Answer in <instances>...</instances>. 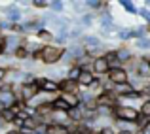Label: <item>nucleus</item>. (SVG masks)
I'll return each mask as SVG.
<instances>
[{
	"instance_id": "nucleus-12",
	"label": "nucleus",
	"mask_w": 150,
	"mask_h": 134,
	"mask_svg": "<svg viewBox=\"0 0 150 134\" xmlns=\"http://www.w3.org/2000/svg\"><path fill=\"white\" fill-rule=\"evenodd\" d=\"M80 74H82V68L80 66H69V68H67V77H69V80H74V81H78V77H80Z\"/></svg>"
},
{
	"instance_id": "nucleus-17",
	"label": "nucleus",
	"mask_w": 150,
	"mask_h": 134,
	"mask_svg": "<svg viewBox=\"0 0 150 134\" xmlns=\"http://www.w3.org/2000/svg\"><path fill=\"white\" fill-rule=\"evenodd\" d=\"M89 134H103V132L99 131V128H91V132H89Z\"/></svg>"
},
{
	"instance_id": "nucleus-4",
	"label": "nucleus",
	"mask_w": 150,
	"mask_h": 134,
	"mask_svg": "<svg viewBox=\"0 0 150 134\" xmlns=\"http://www.w3.org/2000/svg\"><path fill=\"white\" fill-rule=\"evenodd\" d=\"M106 80H108L114 87H120V85H125V83L131 81V74H129V70L124 68V66H116V68H110Z\"/></svg>"
},
{
	"instance_id": "nucleus-19",
	"label": "nucleus",
	"mask_w": 150,
	"mask_h": 134,
	"mask_svg": "<svg viewBox=\"0 0 150 134\" xmlns=\"http://www.w3.org/2000/svg\"><path fill=\"white\" fill-rule=\"evenodd\" d=\"M0 38H2V34H0Z\"/></svg>"
},
{
	"instance_id": "nucleus-5",
	"label": "nucleus",
	"mask_w": 150,
	"mask_h": 134,
	"mask_svg": "<svg viewBox=\"0 0 150 134\" xmlns=\"http://www.w3.org/2000/svg\"><path fill=\"white\" fill-rule=\"evenodd\" d=\"M59 94H82V89L78 81L63 77V80H59Z\"/></svg>"
},
{
	"instance_id": "nucleus-8",
	"label": "nucleus",
	"mask_w": 150,
	"mask_h": 134,
	"mask_svg": "<svg viewBox=\"0 0 150 134\" xmlns=\"http://www.w3.org/2000/svg\"><path fill=\"white\" fill-rule=\"evenodd\" d=\"M51 106H53V110H55V112H67V113H69L70 110H72L69 104H67V100L61 96V94H57V96H55L53 100H51Z\"/></svg>"
},
{
	"instance_id": "nucleus-11",
	"label": "nucleus",
	"mask_w": 150,
	"mask_h": 134,
	"mask_svg": "<svg viewBox=\"0 0 150 134\" xmlns=\"http://www.w3.org/2000/svg\"><path fill=\"white\" fill-rule=\"evenodd\" d=\"M36 38L40 40V44H46V45H48V44H51V40H53V34H51L48 29H40L36 32Z\"/></svg>"
},
{
	"instance_id": "nucleus-6",
	"label": "nucleus",
	"mask_w": 150,
	"mask_h": 134,
	"mask_svg": "<svg viewBox=\"0 0 150 134\" xmlns=\"http://www.w3.org/2000/svg\"><path fill=\"white\" fill-rule=\"evenodd\" d=\"M110 68H112V66L108 64V61H106L105 57H97V59H93L91 72L95 74L97 77H106V76H108V72H110Z\"/></svg>"
},
{
	"instance_id": "nucleus-2",
	"label": "nucleus",
	"mask_w": 150,
	"mask_h": 134,
	"mask_svg": "<svg viewBox=\"0 0 150 134\" xmlns=\"http://www.w3.org/2000/svg\"><path fill=\"white\" fill-rule=\"evenodd\" d=\"M141 119V112L135 106H127V104H120L116 106V119L114 121H124L129 125H137V121ZM112 121V123H114Z\"/></svg>"
},
{
	"instance_id": "nucleus-18",
	"label": "nucleus",
	"mask_w": 150,
	"mask_h": 134,
	"mask_svg": "<svg viewBox=\"0 0 150 134\" xmlns=\"http://www.w3.org/2000/svg\"><path fill=\"white\" fill-rule=\"evenodd\" d=\"M148 125H150V119H148Z\"/></svg>"
},
{
	"instance_id": "nucleus-9",
	"label": "nucleus",
	"mask_w": 150,
	"mask_h": 134,
	"mask_svg": "<svg viewBox=\"0 0 150 134\" xmlns=\"http://www.w3.org/2000/svg\"><path fill=\"white\" fill-rule=\"evenodd\" d=\"M105 59L108 61V64L112 66V68H116V66H122L120 57H118V49H106V51H105Z\"/></svg>"
},
{
	"instance_id": "nucleus-14",
	"label": "nucleus",
	"mask_w": 150,
	"mask_h": 134,
	"mask_svg": "<svg viewBox=\"0 0 150 134\" xmlns=\"http://www.w3.org/2000/svg\"><path fill=\"white\" fill-rule=\"evenodd\" d=\"M30 6L36 8V10H48L51 6V2H44V0H34V2H30Z\"/></svg>"
},
{
	"instance_id": "nucleus-10",
	"label": "nucleus",
	"mask_w": 150,
	"mask_h": 134,
	"mask_svg": "<svg viewBox=\"0 0 150 134\" xmlns=\"http://www.w3.org/2000/svg\"><path fill=\"white\" fill-rule=\"evenodd\" d=\"M0 117L4 119V123L8 125V127H11V125L15 123V119H17V115H15V112L11 108H6V110H2L0 112Z\"/></svg>"
},
{
	"instance_id": "nucleus-1",
	"label": "nucleus",
	"mask_w": 150,
	"mask_h": 134,
	"mask_svg": "<svg viewBox=\"0 0 150 134\" xmlns=\"http://www.w3.org/2000/svg\"><path fill=\"white\" fill-rule=\"evenodd\" d=\"M67 53H69V49H67L65 45L48 44V45H42L40 49L33 51V55H30V61L42 62L44 66H55V64H59V62L65 61Z\"/></svg>"
},
{
	"instance_id": "nucleus-7",
	"label": "nucleus",
	"mask_w": 150,
	"mask_h": 134,
	"mask_svg": "<svg viewBox=\"0 0 150 134\" xmlns=\"http://www.w3.org/2000/svg\"><path fill=\"white\" fill-rule=\"evenodd\" d=\"M95 81H97V76L91 72V70H82L80 77H78V85H80L82 91H89Z\"/></svg>"
},
{
	"instance_id": "nucleus-13",
	"label": "nucleus",
	"mask_w": 150,
	"mask_h": 134,
	"mask_svg": "<svg viewBox=\"0 0 150 134\" xmlns=\"http://www.w3.org/2000/svg\"><path fill=\"white\" fill-rule=\"evenodd\" d=\"M139 112H141V115H144V117L150 119V100H143V102H141Z\"/></svg>"
},
{
	"instance_id": "nucleus-16",
	"label": "nucleus",
	"mask_w": 150,
	"mask_h": 134,
	"mask_svg": "<svg viewBox=\"0 0 150 134\" xmlns=\"http://www.w3.org/2000/svg\"><path fill=\"white\" fill-rule=\"evenodd\" d=\"M143 61L148 62V66H150V53H144V55H143Z\"/></svg>"
},
{
	"instance_id": "nucleus-15",
	"label": "nucleus",
	"mask_w": 150,
	"mask_h": 134,
	"mask_svg": "<svg viewBox=\"0 0 150 134\" xmlns=\"http://www.w3.org/2000/svg\"><path fill=\"white\" fill-rule=\"evenodd\" d=\"M8 74H10V70H8V68H4V66H0V83H4V81H6Z\"/></svg>"
},
{
	"instance_id": "nucleus-3",
	"label": "nucleus",
	"mask_w": 150,
	"mask_h": 134,
	"mask_svg": "<svg viewBox=\"0 0 150 134\" xmlns=\"http://www.w3.org/2000/svg\"><path fill=\"white\" fill-rule=\"evenodd\" d=\"M34 83H36V87L42 94H48V96H57L59 94V81L51 80L50 76H36Z\"/></svg>"
}]
</instances>
